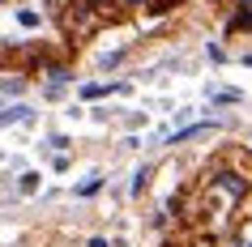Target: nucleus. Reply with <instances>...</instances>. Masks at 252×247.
I'll list each match as a JSON object with an SVG mask.
<instances>
[{
    "label": "nucleus",
    "mask_w": 252,
    "mask_h": 247,
    "mask_svg": "<svg viewBox=\"0 0 252 247\" xmlns=\"http://www.w3.org/2000/svg\"><path fill=\"white\" fill-rule=\"evenodd\" d=\"M30 115H34V111H30V107H9V111H4V115H0V128H9V124H26Z\"/></svg>",
    "instance_id": "1"
},
{
    "label": "nucleus",
    "mask_w": 252,
    "mask_h": 247,
    "mask_svg": "<svg viewBox=\"0 0 252 247\" xmlns=\"http://www.w3.org/2000/svg\"><path fill=\"white\" fill-rule=\"evenodd\" d=\"M98 188H103V175H90L86 183H77V196H94Z\"/></svg>",
    "instance_id": "2"
},
{
    "label": "nucleus",
    "mask_w": 252,
    "mask_h": 247,
    "mask_svg": "<svg viewBox=\"0 0 252 247\" xmlns=\"http://www.w3.org/2000/svg\"><path fill=\"white\" fill-rule=\"evenodd\" d=\"M231 30H252V9H239V13L231 17Z\"/></svg>",
    "instance_id": "3"
},
{
    "label": "nucleus",
    "mask_w": 252,
    "mask_h": 247,
    "mask_svg": "<svg viewBox=\"0 0 252 247\" xmlns=\"http://www.w3.org/2000/svg\"><path fill=\"white\" fill-rule=\"evenodd\" d=\"M146 183H150V166H141V170L133 175V196H141V188H146Z\"/></svg>",
    "instance_id": "4"
},
{
    "label": "nucleus",
    "mask_w": 252,
    "mask_h": 247,
    "mask_svg": "<svg viewBox=\"0 0 252 247\" xmlns=\"http://www.w3.org/2000/svg\"><path fill=\"white\" fill-rule=\"evenodd\" d=\"M17 22H22L26 30H34V26H39V13H34V9H22V13H17Z\"/></svg>",
    "instance_id": "5"
},
{
    "label": "nucleus",
    "mask_w": 252,
    "mask_h": 247,
    "mask_svg": "<svg viewBox=\"0 0 252 247\" xmlns=\"http://www.w3.org/2000/svg\"><path fill=\"white\" fill-rule=\"evenodd\" d=\"M34 188H39V170H26L22 175V192H34Z\"/></svg>",
    "instance_id": "6"
},
{
    "label": "nucleus",
    "mask_w": 252,
    "mask_h": 247,
    "mask_svg": "<svg viewBox=\"0 0 252 247\" xmlns=\"http://www.w3.org/2000/svg\"><path fill=\"white\" fill-rule=\"evenodd\" d=\"M86 247H111V243H107V239H90Z\"/></svg>",
    "instance_id": "7"
}]
</instances>
